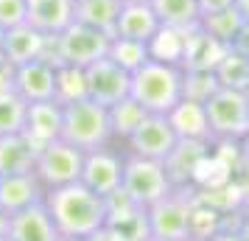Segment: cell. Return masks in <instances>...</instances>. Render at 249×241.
I'll use <instances>...</instances> for the list:
<instances>
[{
  "label": "cell",
  "mask_w": 249,
  "mask_h": 241,
  "mask_svg": "<svg viewBox=\"0 0 249 241\" xmlns=\"http://www.w3.org/2000/svg\"><path fill=\"white\" fill-rule=\"evenodd\" d=\"M59 241H92V239H65V236H62Z\"/></svg>",
  "instance_id": "cell-42"
},
{
  "label": "cell",
  "mask_w": 249,
  "mask_h": 241,
  "mask_svg": "<svg viewBox=\"0 0 249 241\" xmlns=\"http://www.w3.org/2000/svg\"><path fill=\"white\" fill-rule=\"evenodd\" d=\"M56 222L45 202L9 216V241H59Z\"/></svg>",
  "instance_id": "cell-14"
},
{
  "label": "cell",
  "mask_w": 249,
  "mask_h": 241,
  "mask_svg": "<svg viewBox=\"0 0 249 241\" xmlns=\"http://www.w3.org/2000/svg\"><path fill=\"white\" fill-rule=\"evenodd\" d=\"M81 166H84V151L59 138V140L45 143V146H39L34 174L39 177V183L45 185V191H51V188L79 183Z\"/></svg>",
  "instance_id": "cell-7"
},
{
  "label": "cell",
  "mask_w": 249,
  "mask_h": 241,
  "mask_svg": "<svg viewBox=\"0 0 249 241\" xmlns=\"http://www.w3.org/2000/svg\"><path fill=\"white\" fill-rule=\"evenodd\" d=\"M109 39H112V37L101 34V31H95V28L73 23L59 34V59H62V65L87 68L92 62H98L101 56H107Z\"/></svg>",
  "instance_id": "cell-12"
},
{
  "label": "cell",
  "mask_w": 249,
  "mask_h": 241,
  "mask_svg": "<svg viewBox=\"0 0 249 241\" xmlns=\"http://www.w3.org/2000/svg\"><path fill=\"white\" fill-rule=\"evenodd\" d=\"M188 241H213V239H199V236H191Z\"/></svg>",
  "instance_id": "cell-43"
},
{
  "label": "cell",
  "mask_w": 249,
  "mask_h": 241,
  "mask_svg": "<svg viewBox=\"0 0 249 241\" xmlns=\"http://www.w3.org/2000/svg\"><path fill=\"white\" fill-rule=\"evenodd\" d=\"M199 25H202V28L213 37V39H218L221 45L230 48V42H232V39H235V34L241 31L244 20H241V14L235 12V6H230V9H221V12L202 14Z\"/></svg>",
  "instance_id": "cell-29"
},
{
  "label": "cell",
  "mask_w": 249,
  "mask_h": 241,
  "mask_svg": "<svg viewBox=\"0 0 249 241\" xmlns=\"http://www.w3.org/2000/svg\"><path fill=\"white\" fill-rule=\"evenodd\" d=\"M121 3H148V0H121Z\"/></svg>",
  "instance_id": "cell-44"
},
{
  "label": "cell",
  "mask_w": 249,
  "mask_h": 241,
  "mask_svg": "<svg viewBox=\"0 0 249 241\" xmlns=\"http://www.w3.org/2000/svg\"><path fill=\"white\" fill-rule=\"evenodd\" d=\"M42 39L45 34H39L36 28H31L28 23L14 25L9 31H3V42H0V56L6 59L9 65H25L31 59H39L42 51Z\"/></svg>",
  "instance_id": "cell-21"
},
{
  "label": "cell",
  "mask_w": 249,
  "mask_h": 241,
  "mask_svg": "<svg viewBox=\"0 0 249 241\" xmlns=\"http://www.w3.org/2000/svg\"><path fill=\"white\" fill-rule=\"evenodd\" d=\"M53 98L59 104H70L87 98V87H84V68L76 65H56V93Z\"/></svg>",
  "instance_id": "cell-32"
},
{
  "label": "cell",
  "mask_w": 249,
  "mask_h": 241,
  "mask_svg": "<svg viewBox=\"0 0 249 241\" xmlns=\"http://www.w3.org/2000/svg\"><path fill=\"white\" fill-rule=\"evenodd\" d=\"M28 138L36 146H45L51 140L62 138V104L59 101H34L28 104V115H25V129Z\"/></svg>",
  "instance_id": "cell-20"
},
{
  "label": "cell",
  "mask_w": 249,
  "mask_h": 241,
  "mask_svg": "<svg viewBox=\"0 0 249 241\" xmlns=\"http://www.w3.org/2000/svg\"><path fill=\"white\" fill-rule=\"evenodd\" d=\"M45 185L39 183V177L34 171L25 174H6L0 177V207L12 216L20 213L25 207L45 202Z\"/></svg>",
  "instance_id": "cell-15"
},
{
  "label": "cell",
  "mask_w": 249,
  "mask_h": 241,
  "mask_svg": "<svg viewBox=\"0 0 249 241\" xmlns=\"http://www.w3.org/2000/svg\"><path fill=\"white\" fill-rule=\"evenodd\" d=\"M196 194H199L196 185L174 188L165 199H160L157 205L146 207L151 236L162 241L191 239V210H193V202H196Z\"/></svg>",
  "instance_id": "cell-6"
},
{
  "label": "cell",
  "mask_w": 249,
  "mask_h": 241,
  "mask_svg": "<svg viewBox=\"0 0 249 241\" xmlns=\"http://www.w3.org/2000/svg\"><path fill=\"white\" fill-rule=\"evenodd\" d=\"M36 151H39V146H36L25 132L0 138V177L34 171Z\"/></svg>",
  "instance_id": "cell-23"
},
{
  "label": "cell",
  "mask_w": 249,
  "mask_h": 241,
  "mask_svg": "<svg viewBox=\"0 0 249 241\" xmlns=\"http://www.w3.org/2000/svg\"><path fill=\"white\" fill-rule=\"evenodd\" d=\"M232 233H235L238 241H249V205L238 213V222H235V227H232Z\"/></svg>",
  "instance_id": "cell-36"
},
{
  "label": "cell",
  "mask_w": 249,
  "mask_h": 241,
  "mask_svg": "<svg viewBox=\"0 0 249 241\" xmlns=\"http://www.w3.org/2000/svg\"><path fill=\"white\" fill-rule=\"evenodd\" d=\"M0 42H3V31H0Z\"/></svg>",
  "instance_id": "cell-47"
},
{
  "label": "cell",
  "mask_w": 249,
  "mask_h": 241,
  "mask_svg": "<svg viewBox=\"0 0 249 241\" xmlns=\"http://www.w3.org/2000/svg\"><path fill=\"white\" fill-rule=\"evenodd\" d=\"M0 241H9V236H3V239H0Z\"/></svg>",
  "instance_id": "cell-46"
},
{
  "label": "cell",
  "mask_w": 249,
  "mask_h": 241,
  "mask_svg": "<svg viewBox=\"0 0 249 241\" xmlns=\"http://www.w3.org/2000/svg\"><path fill=\"white\" fill-rule=\"evenodd\" d=\"M124 160L126 151L112 149V143L101 146V149L84 151V166H81L79 183L87 185L90 191H95L104 199L118 194L121 183H124Z\"/></svg>",
  "instance_id": "cell-9"
},
{
  "label": "cell",
  "mask_w": 249,
  "mask_h": 241,
  "mask_svg": "<svg viewBox=\"0 0 249 241\" xmlns=\"http://www.w3.org/2000/svg\"><path fill=\"white\" fill-rule=\"evenodd\" d=\"M12 76H14V65H9L6 59L0 56V93L12 90Z\"/></svg>",
  "instance_id": "cell-38"
},
{
  "label": "cell",
  "mask_w": 249,
  "mask_h": 241,
  "mask_svg": "<svg viewBox=\"0 0 249 241\" xmlns=\"http://www.w3.org/2000/svg\"><path fill=\"white\" fill-rule=\"evenodd\" d=\"M171 127L177 132L179 140H202V143H213L210 138V127H207V112H204V104H196V101H188L182 98L168 115Z\"/></svg>",
  "instance_id": "cell-22"
},
{
  "label": "cell",
  "mask_w": 249,
  "mask_h": 241,
  "mask_svg": "<svg viewBox=\"0 0 249 241\" xmlns=\"http://www.w3.org/2000/svg\"><path fill=\"white\" fill-rule=\"evenodd\" d=\"M182 65L177 62H160L148 59L146 65L132 73V90L135 98L146 112L151 115H168L182 101Z\"/></svg>",
  "instance_id": "cell-2"
},
{
  "label": "cell",
  "mask_w": 249,
  "mask_h": 241,
  "mask_svg": "<svg viewBox=\"0 0 249 241\" xmlns=\"http://www.w3.org/2000/svg\"><path fill=\"white\" fill-rule=\"evenodd\" d=\"M215 90H218V81H215L213 70H185L182 73V98L204 104Z\"/></svg>",
  "instance_id": "cell-33"
},
{
  "label": "cell",
  "mask_w": 249,
  "mask_h": 241,
  "mask_svg": "<svg viewBox=\"0 0 249 241\" xmlns=\"http://www.w3.org/2000/svg\"><path fill=\"white\" fill-rule=\"evenodd\" d=\"M157 31H160V20L151 9V3H121V14H118L112 37L148 42Z\"/></svg>",
  "instance_id": "cell-19"
},
{
  "label": "cell",
  "mask_w": 249,
  "mask_h": 241,
  "mask_svg": "<svg viewBox=\"0 0 249 241\" xmlns=\"http://www.w3.org/2000/svg\"><path fill=\"white\" fill-rule=\"evenodd\" d=\"M148 230V210L135 205L124 191L107 196V222L101 233L92 241H146Z\"/></svg>",
  "instance_id": "cell-8"
},
{
  "label": "cell",
  "mask_w": 249,
  "mask_h": 241,
  "mask_svg": "<svg viewBox=\"0 0 249 241\" xmlns=\"http://www.w3.org/2000/svg\"><path fill=\"white\" fill-rule=\"evenodd\" d=\"M45 205L65 239H95L107 222V199L81 183L51 188Z\"/></svg>",
  "instance_id": "cell-1"
},
{
  "label": "cell",
  "mask_w": 249,
  "mask_h": 241,
  "mask_svg": "<svg viewBox=\"0 0 249 241\" xmlns=\"http://www.w3.org/2000/svg\"><path fill=\"white\" fill-rule=\"evenodd\" d=\"M25 23L39 34H62L76 23V0H28Z\"/></svg>",
  "instance_id": "cell-17"
},
{
  "label": "cell",
  "mask_w": 249,
  "mask_h": 241,
  "mask_svg": "<svg viewBox=\"0 0 249 241\" xmlns=\"http://www.w3.org/2000/svg\"><path fill=\"white\" fill-rule=\"evenodd\" d=\"M121 14V0H76V23L112 37Z\"/></svg>",
  "instance_id": "cell-24"
},
{
  "label": "cell",
  "mask_w": 249,
  "mask_h": 241,
  "mask_svg": "<svg viewBox=\"0 0 249 241\" xmlns=\"http://www.w3.org/2000/svg\"><path fill=\"white\" fill-rule=\"evenodd\" d=\"M230 6H235V0H199V12L202 14L221 12V9H230Z\"/></svg>",
  "instance_id": "cell-37"
},
{
  "label": "cell",
  "mask_w": 249,
  "mask_h": 241,
  "mask_svg": "<svg viewBox=\"0 0 249 241\" xmlns=\"http://www.w3.org/2000/svg\"><path fill=\"white\" fill-rule=\"evenodd\" d=\"M109 110V129H112V140L118 143H126V140L132 138V132L140 127V121L146 118V110L140 107V104L129 95L124 101L112 104V107H107Z\"/></svg>",
  "instance_id": "cell-27"
},
{
  "label": "cell",
  "mask_w": 249,
  "mask_h": 241,
  "mask_svg": "<svg viewBox=\"0 0 249 241\" xmlns=\"http://www.w3.org/2000/svg\"><path fill=\"white\" fill-rule=\"evenodd\" d=\"M227 54V45L204 31L202 25H196L191 31H185V51H182V70H215Z\"/></svg>",
  "instance_id": "cell-18"
},
{
  "label": "cell",
  "mask_w": 249,
  "mask_h": 241,
  "mask_svg": "<svg viewBox=\"0 0 249 241\" xmlns=\"http://www.w3.org/2000/svg\"><path fill=\"white\" fill-rule=\"evenodd\" d=\"M3 236H9V213L0 207V239H3Z\"/></svg>",
  "instance_id": "cell-40"
},
{
  "label": "cell",
  "mask_w": 249,
  "mask_h": 241,
  "mask_svg": "<svg viewBox=\"0 0 249 241\" xmlns=\"http://www.w3.org/2000/svg\"><path fill=\"white\" fill-rule=\"evenodd\" d=\"M84 87H87V98L101 107H112V104L129 98L132 90V73L124 70L118 62L109 56H101L84 68Z\"/></svg>",
  "instance_id": "cell-10"
},
{
  "label": "cell",
  "mask_w": 249,
  "mask_h": 241,
  "mask_svg": "<svg viewBox=\"0 0 249 241\" xmlns=\"http://www.w3.org/2000/svg\"><path fill=\"white\" fill-rule=\"evenodd\" d=\"M230 48H232V51H238V54H244V56L249 59V23L241 25V31H238L235 39L230 42Z\"/></svg>",
  "instance_id": "cell-35"
},
{
  "label": "cell",
  "mask_w": 249,
  "mask_h": 241,
  "mask_svg": "<svg viewBox=\"0 0 249 241\" xmlns=\"http://www.w3.org/2000/svg\"><path fill=\"white\" fill-rule=\"evenodd\" d=\"M235 12L241 14L244 23H249V0H235Z\"/></svg>",
  "instance_id": "cell-39"
},
{
  "label": "cell",
  "mask_w": 249,
  "mask_h": 241,
  "mask_svg": "<svg viewBox=\"0 0 249 241\" xmlns=\"http://www.w3.org/2000/svg\"><path fill=\"white\" fill-rule=\"evenodd\" d=\"M25 115H28V101L25 98H20L14 90L0 93V138L20 135L25 129Z\"/></svg>",
  "instance_id": "cell-30"
},
{
  "label": "cell",
  "mask_w": 249,
  "mask_h": 241,
  "mask_svg": "<svg viewBox=\"0 0 249 241\" xmlns=\"http://www.w3.org/2000/svg\"><path fill=\"white\" fill-rule=\"evenodd\" d=\"M207 127L213 143H247L249 140V93L218 90L204 101Z\"/></svg>",
  "instance_id": "cell-4"
},
{
  "label": "cell",
  "mask_w": 249,
  "mask_h": 241,
  "mask_svg": "<svg viewBox=\"0 0 249 241\" xmlns=\"http://www.w3.org/2000/svg\"><path fill=\"white\" fill-rule=\"evenodd\" d=\"M121 191H124L135 205L151 207L174 191V183H171V177H168V171H165V163L162 160H148V157L126 154Z\"/></svg>",
  "instance_id": "cell-5"
},
{
  "label": "cell",
  "mask_w": 249,
  "mask_h": 241,
  "mask_svg": "<svg viewBox=\"0 0 249 241\" xmlns=\"http://www.w3.org/2000/svg\"><path fill=\"white\" fill-rule=\"evenodd\" d=\"M210 146H213V143H202V140H179V143H177V149L162 160L174 188L196 185V171H199L202 163L207 160Z\"/></svg>",
  "instance_id": "cell-16"
},
{
  "label": "cell",
  "mask_w": 249,
  "mask_h": 241,
  "mask_svg": "<svg viewBox=\"0 0 249 241\" xmlns=\"http://www.w3.org/2000/svg\"><path fill=\"white\" fill-rule=\"evenodd\" d=\"M146 241H162V239H154V236H148V239Z\"/></svg>",
  "instance_id": "cell-45"
},
{
  "label": "cell",
  "mask_w": 249,
  "mask_h": 241,
  "mask_svg": "<svg viewBox=\"0 0 249 241\" xmlns=\"http://www.w3.org/2000/svg\"><path fill=\"white\" fill-rule=\"evenodd\" d=\"M148 3H151V9L157 14L160 25H168V28L191 31L202 20L199 0H148Z\"/></svg>",
  "instance_id": "cell-25"
},
{
  "label": "cell",
  "mask_w": 249,
  "mask_h": 241,
  "mask_svg": "<svg viewBox=\"0 0 249 241\" xmlns=\"http://www.w3.org/2000/svg\"><path fill=\"white\" fill-rule=\"evenodd\" d=\"M148 45V56L160 59V62H182V51H185V31L179 28H168L160 25V31L146 42Z\"/></svg>",
  "instance_id": "cell-28"
},
{
  "label": "cell",
  "mask_w": 249,
  "mask_h": 241,
  "mask_svg": "<svg viewBox=\"0 0 249 241\" xmlns=\"http://www.w3.org/2000/svg\"><path fill=\"white\" fill-rule=\"evenodd\" d=\"M12 90L28 104L51 101L56 93V65H51L45 59H31L25 65H17L12 76Z\"/></svg>",
  "instance_id": "cell-13"
},
{
  "label": "cell",
  "mask_w": 249,
  "mask_h": 241,
  "mask_svg": "<svg viewBox=\"0 0 249 241\" xmlns=\"http://www.w3.org/2000/svg\"><path fill=\"white\" fill-rule=\"evenodd\" d=\"M62 140L81 151H92L112 143L109 110L90 98L62 104Z\"/></svg>",
  "instance_id": "cell-3"
},
{
  "label": "cell",
  "mask_w": 249,
  "mask_h": 241,
  "mask_svg": "<svg viewBox=\"0 0 249 241\" xmlns=\"http://www.w3.org/2000/svg\"><path fill=\"white\" fill-rule=\"evenodd\" d=\"M215 81L221 90H235V93H249V59L238 54L232 48H227L221 62L215 65Z\"/></svg>",
  "instance_id": "cell-26"
},
{
  "label": "cell",
  "mask_w": 249,
  "mask_h": 241,
  "mask_svg": "<svg viewBox=\"0 0 249 241\" xmlns=\"http://www.w3.org/2000/svg\"><path fill=\"white\" fill-rule=\"evenodd\" d=\"M28 17V0H0V31L23 25Z\"/></svg>",
  "instance_id": "cell-34"
},
{
  "label": "cell",
  "mask_w": 249,
  "mask_h": 241,
  "mask_svg": "<svg viewBox=\"0 0 249 241\" xmlns=\"http://www.w3.org/2000/svg\"><path fill=\"white\" fill-rule=\"evenodd\" d=\"M107 56L118 62L124 70L129 73H135L140 65H146L148 59V45L146 42H135V39H121V37H112L109 39V51H107Z\"/></svg>",
  "instance_id": "cell-31"
},
{
  "label": "cell",
  "mask_w": 249,
  "mask_h": 241,
  "mask_svg": "<svg viewBox=\"0 0 249 241\" xmlns=\"http://www.w3.org/2000/svg\"><path fill=\"white\" fill-rule=\"evenodd\" d=\"M177 143H179V138H177L168 118L148 112L124 146H126V154L148 157V160H165L171 151L177 149Z\"/></svg>",
  "instance_id": "cell-11"
},
{
  "label": "cell",
  "mask_w": 249,
  "mask_h": 241,
  "mask_svg": "<svg viewBox=\"0 0 249 241\" xmlns=\"http://www.w3.org/2000/svg\"><path fill=\"white\" fill-rule=\"evenodd\" d=\"M244 163H249V140H247V149H244Z\"/></svg>",
  "instance_id": "cell-41"
}]
</instances>
